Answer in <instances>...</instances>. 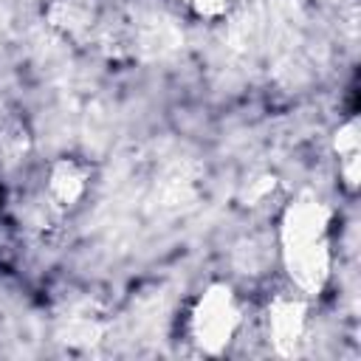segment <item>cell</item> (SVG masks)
<instances>
[{
	"mask_svg": "<svg viewBox=\"0 0 361 361\" xmlns=\"http://www.w3.org/2000/svg\"><path fill=\"white\" fill-rule=\"evenodd\" d=\"M245 305L228 285H212L200 293L186 316L189 341L203 353H226L245 330Z\"/></svg>",
	"mask_w": 361,
	"mask_h": 361,
	"instance_id": "2",
	"label": "cell"
},
{
	"mask_svg": "<svg viewBox=\"0 0 361 361\" xmlns=\"http://www.w3.org/2000/svg\"><path fill=\"white\" fill-rule=\"evenodd\" d=\"M279 257L288 271L290 288L302 296H313L330 276L333 240L327 209L307 197L285 209L279 220Z\"/></svg>",
	"mask_w": 361,
	"mask_h": 361,
	"instance_id": "1",
	"label": "cell"
}]
</instances>
